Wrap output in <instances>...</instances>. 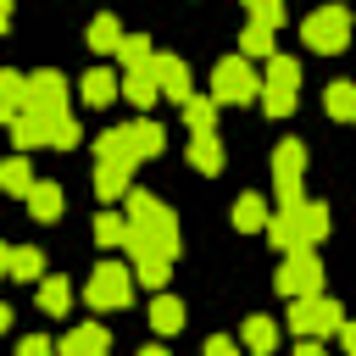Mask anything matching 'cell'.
<instances>
[{"mask_svg":"<svg viewBox=\"0 0 356 356\" xmlns=\"http://www.w3.org/2000/svg\"><path fill=\"white\" fill-rule=\"evenodd\" d=\"M17 356H61V339H44V334H22V339H17Z\"/></svg>","mask_w":356,"mask_h":356,"instance_id":"obj_34","label":"cell"},{"mask_svg":"<svg viewBox=\"0 0 356 356\" xmlns=\"http://www.w3.org/2000/svg\"><path fill=\"white\" fill-rule=\"evenodd\" d=\"M295 89H300V61L295 56H273L261 72V106L267 117H289L295 111Z\"/></svg>","mask_w":356,"mask_h":356,"instance_id":"obj_8","label":"cell"},{"mask_svg":"<svg viewBox=\"0 0 356 356\" xmlns=\"http://www.w3.org/2000/svg\"><path fill=\"white\" fill-rule=\"evenodd\" d=\"M267 222H273V211H267L261 195H239V200H234V228H239V234H261Z\"/></svg>","mask_w":356,"mask_h":356,"instance_id":"obj_23","label":"cell"},{"mask_svg":"<svg viewBox=\"0 0 356 356\" xmlns=\"http://www.w3.org/2000/svg\"><path fill=\"white\" fill-rule=\"evenodd\" d=\"M128 250H134V278H139V284H150V289H161V284H167V273H172V256H167V250H156V245H139V239H134Z\"/></svg>","mask_w":356,"mask_h":356,"instance_id":"obj_12","label":"cell"},{"mask_svg":"<svg viewBox=\"0 0 356 356\" xmlns=\"http://www.w3.org/2000/svg\"><path fill=\"white\" fill-rule=\"evenodd\" d=\"M339 345H345V356H356V323H345V328H339Z\"/></svg>","mask_w":356,"mask_h":356,"instance_id":"obj_39","label":"cell"},{"mask_svg":"<svg viewBox=\"0 0 356 356\" xmlns=\"http://www.w3.org/2000/svg\"><path fill=\"white\" fill-rule=\"evenodd\" d=\"M28 111H39L44 122H61V117H67V78H61L56 67L28 72Z\"/></svg>","mask_w":356,"mask_h":356,"instance_id":"obj_10","label":"cell"},{"mask_svg":"<svg viewBox=\"0 0 356 356\" xmlns=\"http://www.w3.org/2000/svg\"><path fill=\"white\" fill-rule=\"evenodd\" d=\"M78 95H83V106H106V100H117V95H122V78H117V72H106V67H89V72H83V83H78Z\"/></svg>","mask_w":356,"mask_h":356,"instance_id":"obj_18","label":"cell"},{"mask_svg":"<svg viewBox=\"0 0 356 356\" xmlns=\"http://www.w3.org/2000/svg\"><path fill=\"white\" fill-rule=\"evenodd\" d=\"M150 328L156 334H178L184 328V300L178 295H156L150 300Z\"/></svg>","mask_w":356,"mask_h":356,"instance_id":"obj_27","label":"cell"},{"mask_svg":"<svg viewBox=\"0 0 356 356\" xmlns=\"http://www.w3.org/2000/svg\"><path fill=\"white\" fill-rule=\"evenodd\" d=\"M11 139H17V150H39V145H50V122L39 117V111H17L11 122Z\"/></svg>","mask_w":356,"mask_h":356,"instance_id":"obj_19","label":"cell"},{"mask_svg":"<svg viewBox=\"0 0 356 356\" xmlns=\"http://www.w3.org/2000/svg\"><path fill=\"white\" fill-rule=\"evenodd\" d=\"M239 56H250V61H273L278 50H273V28L267 22H245V33H239Z\"/></svg>","mask_w":356,"mask_h":356,"instance_id":"obj_26","label":"cell"},{"mask_svg":"<svg viewBox=\"0 0 356 356\" xmlns=\"http://www.w3.org/2000/svg\"><path fill=\"white\" fill-rule=\"evenodd\" d=\"M317 289H323V261H317V250H312V245L284 250V267H278V295L300 300V295H317Z\"/></svg>","mask_w":356,"mask_h":356,"instance_id":"obj_9","label":"cell"},{"mask_svg":"<svg viewBox=\"0 0 356 356\" xmlns=\"http://www.w3.org/2000/svg\"><path fill=\"white\" fill-rule=\"evenodd\" d=\"M206 356H239V345L222 339V334H211V339H206Z\"/></svg>","mask_w":356,"mask_h":356,"instance_id":"obj_37","label":"cell"},{"mask_svg":"<svg viewBox=\"0 0 356 356\" xmlns=\"http://www.w3.org/2000/svg\"><path fill=\"white\" fill-rule=\"evenodd\" d=\"M22 200H28L33 222H56V217L67 211V195H61V184H50V178H44V184H33V189H28Z\"/></svg>","mask_w":356,"mask_h":356,"instance_id":"obj_17","label":"cell"},{"mask_svg":"<svg viewBox=\"0 0 356 356\" xmlns=\"http://www.w3.org/2000/svg\"><path fill=\"white\" fill-rule=\"evenodd\" d=\"M128 178H134V161L100 156V167H95V195H100V200H128Z\"/></svg>","mask_w":356,"mask_h":356,"instance_id":"obj_15","label":"cell"},{"mask_svg":"<svg viewBox=\"0 0 356 356\" xmlns=\"http://www.w3.org/2000/svg\"><path fill=\"white\" fill-rule=\"evenodd\" d=\"M0 261L11 278H44V250L33 245H0Z\"/></svg>","mask_w":356,"mask_h":356,"instance_id":"obj_20","label":"cell"},{"mask_svg":"<svg viewBox=\"0 0 356 356\" xmlns=\"http://www.w3.org/2000/svg\"><path fill=\"white\" fill-rule=\"evenodd\" d=\"M33 184H39V178H33V167H28V156H11V161L0 167V189H6V195H28Z\"/></svg>","mask_w":356,"mask_h":356,"instance_id":"obj_30","label":"cell"},{"mask_svg":"<svg viewBox=\"0 0 356 356\" xmlns=\"http://www.w3.org/2000/svg\"><path fill=\"white\" fill-rule=\"evenodd\" d=\"M117 56H122V67H139V61H150V39H145V33H128Z\"/></svg>","mask_w":356,"mask_h":356,"instance_id":"obj_36","label":"cell"},{"mask_svg":"<svg viewBox=\"0 0 356 356\" xmlns=\"http://www.w3.org/2000/svg\"><path fill=\"white\" fill-rule=\"evenodd\" d=\"M328 234V206L323 200H284L267 222V239L278 250H300V245H317Z\"/></svg>","mask_w":356,"mask_h":356,"instance_id":"obj_1","label":"cell"},{"mask_svg":"<svg viewBox=\"0 0 356 356\" xmlns=\"http://www.w3.org/2000/svg\"><path fill=\"white\" fill-rule=\"evenodd\" d=\"M134 239L178 256V217H172L156 195H145V189H128V245H134Z\"/></svg>","mask_w":356,"mask_h":356,"instance_id":"obj_2","label":"cell"},{"mask_svg":"<svg viewBox=\"0 0 356 356\" xmlns=\"http://www.w3.org/2000/svg\"><path fill=\"white\" fill-rule=\"evenodd\" d=\"M239 345H245L250 356H273V350H278V323H273V317H245Z\"/></svg>","mask_w":356,"mask_h":356,"instance_id":"obj_21","label":"cell"},{"mask_svg":"<svg viewBox=\"0 0 356 356\" xmlns=\"http://www.w3.org/2000/svg\"><path fill=\"white\" fill-rule=\"evenodd\" d=\"M95 239L111 250V245H128V217H117V211H100L95 217Z\"/></svg>","mask_w":356,"mask_h":356,"instance_id":"obj_32","label":"cell"},{"mask_svg":"<svg viewBox=\"0 0 356 356\" xmlns=\"http://www.w3.org/2000/svg\"><path fill=\"white\" fill-rule=\"evenodd\" d=\"M189 167L222 172V145H217V134H195V139H189Z\"/></svg>","mask_w":356,"mask_h":356,"instance_id":"obj_28","label":"cell"},{"mask_svg":"<svg viewBox=\"0 0 356 356\" xmlns=\"http://www.w3.org/2000/svg\"><path fill=\"white\" fill-rule=\"evenodd\" d=\"M328 117H339V122H356V83H350V78L328 83Z\"/></svg>","mask_w":356,"mask_h":356,"instance_id":"obj_31","label":"cell"},{"mask_svg":"<svg viewBox=\"0 0 356 356\" xmlns=\"http://www.w3.org/2000/svg\"><path fill=\"white\" fill-rule=\"evenodd\" d=\"M122 39H128V33H122V22H117L111 11H100V17L89 22V50L106 56V50H122Z\"/></svg>","mask_w":356,"mask_h":356,"instance_id":"obj_25","label":"cell"},{"mask_svg":"<svg viewBox=\"0 0 356 356\" xmlns=\"http://www.w3.org/2000/svg\"><path fill=\"white\" fill-rule=\"evenodd\" d=\"M300 39H306L312 50H323V56L345 50V44H350V11H345V6H317L312 17H300Z\"/></svg>","mask_w":356,"mask_h":356,"instance_id":"obj_7","label":"cell"},{"mask_svg":"<svg viewBox=\"0 0 356 356\" xmlns=\"http://www.w3.org/2000/svg\"><path fill=\"white\" fill-rule=\"evenodd\" d=\"M106 350H111L106 323H78L72 334H61V356H106Z\"/></svg>","mask_w":356,"mask_h":356,"instance_id":"obj_13","label":"cell"},{"mask_svg":"<svg viewBox=\"0 0 356 356\" xmlns=\"http://www.w3.org/2000/svg\"><path fill=\"white\" fill-rule=\"evenodd\" d=\"M78 139H83V128H78V117H72V111H67L61 122H50V145H56V150H72Z\"/></svg>","mask_w":356,"mask_h":356,"instance_id":"obj_33","label":"cell"},{"mask_svg":"<svg viewBox=\"0 0 356 356\" xmlns=\"http://www.w3.org/2000/svg\"><path fill=\"white\" fill-rule=\"evenodd\" d=\"M150 67H156V83H161V95H167V100H178V106H184V100L195 95V89H189V67H184L178 56H156Z\"/></svg>","mask_w":356,"mask_h":356,"instance_id":"obj_16","label":"cell"},{"mask_svg":"<svg viewBox=\"0 0 356 356\" xmlns=\"http://www.w3.org/2000/svg\"><path fill=\"white\" fill-rule=\"evenodd\" d=\"M289 328L300 334V339H328V334H339L345 328V312H339V300L334 295H300L295 306H289Z\"/></svg>","mask_w":356,"mask_h":356,"instance_id":"obj_5","label":"cell"},{"mask_svg":"<svg viewBox=\"0 0 356 356\" xmlns=\"http://www.w3.org/2000/svg\"><path fill=\"white\" fill-rule=\"evenodd\" d=\"M184 122H189V134H211L217 100H211V95H189V100H184Z\"/></svg>","mask_w":356,"mask_h":356,"instance_id":"obj_29","label":"cell"},{"mask_svg":"<svg viewBox=\"0 0 356 356\" xmlns=\"http://www.w3.org/2000/svg\"><path fill=\"white\" fill-rule=\"evenodd\" d=\"M245 11H250V22H267V28L284 22V0H245Z\"/></svg>","mask_w":356,"mask_h":356,"instance_id":"obj_35","label":"cell"},{"mask_svg":"<svg viewBox=\"0 0 356 356\" xmlns=\"http://www.w3.org/2000/svg\"><path fill=\"white\" fill-rule=\"evenodd\" d=\"M156 61V56H150ZM150 61H139V67H122V95L145 111V106H156V95H161V83H156V67Z\"/></svg>","mask_w":356,"mask_h":356,"instance_id":"obj_14","label":"cell"},{"mask_svg":"<svg viewBox=\"0 0 356 356\" xmlns=\"http://www.w3.org/2000/svg\"><path fill=\"white\" fill-rule=\"evenodd\" d=\"M139 356H167V350H161V345H145V350H139Z\"/></svg>","mask_w":356,"mask_h":356,"instance_id":"obj_40","label":"cell"},{"mask_svg":"<svg viewBox=\"0 0 356 356\" xmlns=\"http://www.w3.org/2000/svg\"><path fill=\"white\" fill-rule=\"evenodd\" d=\"M295 356H328V350H323V339H300V345H295Z\"/></svg>","mask_w":356,"mask_h":356,"instance_id":"obj_38","label":"cell"},{"mask_svg":"<svg viewBox=\"0 0 356 356\" xmlns=\"http://www.w3.org/2000/svg\"><path fill=\"white\" fill-rule=\"evenodd\" d=\"M17 111H28V72L6 67V72H0V117L11 122Z\"/></svg>","mask_w":356,"mask_h":356,"instance_id":"obj_22","label":"cell"},{"mask_svg":"<svg viewBox=\"0 0 356 356\" xmlns=\"http://www.w3.org/2000/svg\"><path fill=\"white\" fill-rule=\"evenodd\" d=\"M211 100H217V106L261 100V72L250 67V56H222V61L211 67Z\"/></svg>","mask_w":356,"mask_h":356,"instance_id":"obj_4","label":"cell"},{"mask_svg":"<svg viewBox=\"0 0 356 356\" xmlns=\"http://www.w3.org/2000/svg\"><path fill=\"white\" fill-rule=\"evenodd\" d=\"M83 300H89V312H117V306H128V300H134V267L100 261V267L89 273V284H83Z\"/></svg>","mask_w":356,"mask_h":356,"instance_id":"obj_6","label":"cell"},{"mask_svg":"<svg viewBox=\"0 0 356 356\" xmlns=\"http://www.w3.org/2000/svg\"><path fill=\"white\" fill-rule=\"evenodd\" d=\"M300 172H306V145L284 139L273 150V189H278V200H300Z\"/></svg>","mask_w":356,"mask_h":356,"instance_id":"obj_11","label":"cell"},{"mask_svg":"<svg viewBox=\"0 0 356 356\" xmlns=\"http://www.w3.org/2000/svg\"><path fill=\"white\" fill-rule=\"evenodd\" d=\"M67 306H72V284H67L61 273L39 278V312H44V317H61Z\"/></svg>","mask_w":356,"mask_h":356,"instance_id":"obj_24","label":"cell"},{"mask_svg":"<svg viewBox=\"0 0 356 356\" xmlns=\"http://www.w3.org/2000/svg\"><path fill=\"white\" fill-rule=\"evenodd\" d=\"M161 145H167V134H161V122H150V117H139V122H122V128H106V134L95 139V156H111V161H150V156H161Z\"/></svg>","mask_w":356,"mask_h":356,"instance_id":"obj_3","label":"cell"}]
</instances>
